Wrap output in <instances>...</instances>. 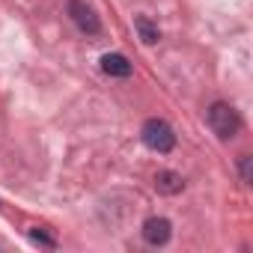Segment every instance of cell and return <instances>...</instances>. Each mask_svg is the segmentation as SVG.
Returning <instances> with one entry per match:
<instances>
[{
	"instance_id": "obj_1",
	"label": "cell",
	"mask_w": 253,
	"mask_h": 253,
	"mask_svg": "<svg viewBox=\"0 0 253 253\" xmlns=\"http://www.w3.org/2000/svg\"><path fill=\"white\" fill-rule=\"evenodd\" d=\"M209 128H211L220 140L235 137L238 128H241V119H238L235 107H229V104H223V101H214V104L209 107Z\"/></svg>"
},
{
	"instance_id": "obj_2",
	"label": "cell",
	"mask_w": 253,
	"mask_h": 253,
	"mask_svg": "<svg viewBox=\"0 0 253 253\" xmlns=\"http://www.w3.org/2000/svg\"><path fill=\"white\" fill-rule=\"evenodd\" d=\"M140 137H143V143L152 152H170L176 146V134H173V128H170L164 119H146Z\"/></svg>"
},
{
	"instance_id": "obj_3",
	"label": "cell",
	"mask_w": 253,
	"mask_h": 253,
	"mask_svg": "<svg viewBox=\"0 0 253 253\" xmlns=\"http://www.w3.org/2000/svg\"><path fill=\"white\" fill-rule=\"evenodd\" d=\"M69 15H72V21L84 30V33H89V36H95L98 30H101V24H98V15L84 3V0H72L69 3Z\"/></svg>"
},
{
	"instance_id": "obj_4",
	"label": "cell",
	"mask_w": 253,
	"mask_h": 253,
	"mask_svg": "<svg viewBox=\"0 0 253 253\" xmlns=\"http://www.w3.org/2000/svg\"><path fill=\"white\" fill-rule=\"evenodd\" d=\"M170 220L167 217H149L146 223H143V241L146 244H152V247H158V244H167L170 241Z\"/></svg>"
},
{
	"instance_id": "obj_5",
	"label": "cell",
	"mask_w": 253,
	"mask_h": 253,
	"mask_svg": "<svg viewBox=\"0 0 253 253\" xmlns=\"http://www.w3.org/2000/svg\"><path fill=\"white\" fill-rule=\"evenodd\" d=\"M101 72L110 75V78H128L131 75V63L122 54H104L101 57Z\"/></svg>"
},
{
	"instance_id": "obj_6",
	"label": "cell",
	"mask_w": 253,
	"mask_h": 253,
	"mask_svg": "<svg viewBox=\"0 0 253 253\" xmlns=\"http://www.w3.org/2000/svg\"><path fill=\"white\" fill-rule=\"evenodd\" d=\"M155 188H158L161 194H179V191H182V176H179V173L164 170V173H158V176H155Z\"/></svg>"
},
{
	"instance_id": "obj_7",
	"label": "cell",
	"mask_w": 253,
	"mask_h": 253,
	"mask_svg": "<svg viewBox=\"0 0 253 253\" xmlns=\"http://www.w3.org/2000/svg\"><path fill=\"white\" fill-rule=\"evenodd\" d=\"M134 27H137V33H140V39H143V45H155L158 39H161V33H158V27L149 21V18H134Z\"/></svg>"
},
{
	"instance_id": "obj_8",
	"label": "cell",
	"mask_w": 253,
	"mask_h": 253,
	"mask_svg": "<svg viewBox=\"0 0 253 253\" xmlns=\"http://www.w3.org/2000/svg\"><path fill=\"white\" fill-rule=\"evenodd\" d=\"M30 238H33V241H39V244H45V247H54V244H57V241H54L51 235H45L42 229H33V232H30Z\"/></svg>"
},
{
	"instance_id": "obj_9",
	"label": "cell",
	"mask_w": 253,
	"mask_h": 253,
	"mask_svg": "<svg viewBox=\"0 0 253 253\" xmlns=\"http://www.w3.org/2000/svg\"><path fill=\"white\" fill-rule=\"evenodd\" d=\"M241 176H244V182H250V158L247 155L241 158Z\"/></svg>"
}]
</instances>
